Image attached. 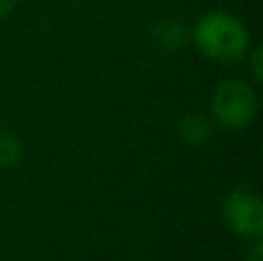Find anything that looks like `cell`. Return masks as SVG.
Segmentation results:
<instances>
[{"label":"cell","mask_w":263,"mask_h":261,"mask_svg":"<svg viewBox=\"0 0 263 261\" xmlns=\"http://www.w3.org/2000/svg\"><path fill=\"white\" fill-rule=\"evenodd\" d=\"M190 44L201 58L215 65H238L254 44L252 30L229 9H208L190 28Z\"/></svg>","instance_id":"6da1fadb"},{"label":"cell","mask_w":263,"mask_h":261,"mask_svg":"<svg viewBox=\"0 0 263 261\" xmlns=\"http://www.w3.org/2000/svg\"><path fill=\"white\" fill-rule=\"evenodd\" d=\"M23 160V143L9 127L0 125V169H14Z\"/></svg>","instance_id":"8992f818"},{"label":"cell","mask_w":263,"mask_h":261,"mask_svg":"<svg viewBox=\"0 0 263 261\" xmlns=\"http://www.w3.org/2000/svg\"><path fill=\"white\" fill-rule=\"evenodd\" d=\"M16 3H18V0H0V18H7L9 14L14 12Z\"/></svg>","instance_id":"9c48e42d"},{"label":"cell","mask_w":263,"mask_h":261,"mask_svg":"<svg viewBox=\"0 0 263 261\" xmlns=\"http://www.w3.org/2000/svg\"><path fill=\"white\" fill-rule=\"evenodd\" d=\"M245 261H263V238L250 240V248L245 252Z\"/></svg>","instance_id":"ba28073f"},{"label":"cell","mask_w":263,"mask_h":261,"mask_svg":"<svg viewBox=\"0 0 263 261\" xmlns=\"http://www.w3.org/2000/svg\"><path fill=\"white\" fill-rule=\"evenodd\" d=\"M215 123L208 114L203 111H190V114H182L176 123V137L180 143L190 148H201L213 139L215 134Z\"/></svg>","instance_id":"277c9868"},{"label":"cell","mask_w":263,"mask_h":261,"mask_svg":"<svg viewBox=\"0 0 263 261\" xmlns=\"http://www.w3.org/2000/svg\"><path fill=\"white\" fill-rule=\"evenodd\" d=\"M150 40L157 49L166 51V53H176L182 51L190 44V26L180 18H157V21L150 26Z\"/></svg>","instance_id":"5b68a950"},{"label":"cell","mask_w":263,"mask_h":261,"mask_svg":"<svg viewBox=\"0 0 263 261\" xmlns=\"http://www.w3.org/2000/svg\"><path fill=\"white\" fill-rule=\"evenodd\" d=\"M242 63L247 65V72H250L252 81H261L263 79V49H261V44L254 42L252 49L247 51V55H245Z\"/></svg>","instance_id":"52a82bcc"},{"label":"cell","mask_w":263,"mask_h":261,"mask_svg":"<svg viewBox=\"0 0 263 261\" xmlns=\"http://www.w3.org/2000/svg\"><path fill=\"white\" fill-rule=\"evenodd\" d=\"M222 222L233 236L242 240L263 238V199L259 192L250 188H233L224 194Z\"/></svg>","instance_id":"3957f363"},{"label":"cell","mask_w":263,"mask_h":261,"mask_svg":"<svg viewBox=\"0 0 263 261\" xmlns=\"http://www.w3.org/2000/svg\"><path fill=\"white\" fill-rule=\"evenodd\" d=\"M259 114V92L247 79H222L210 95L208 116L224 132H242Z\"/></svg>","instance_id":"7a4b0ae2"}]
</instances>
